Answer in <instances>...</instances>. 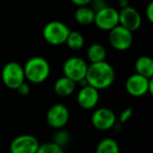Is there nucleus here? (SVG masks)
Listing matches in <instances>:
<instances>
[{"mask_svg": "<svg viewBox=\"0 0 153 153\" xmlns=\"http://www.w3.org/2000/svg\"><path fill=\"white\" fill-rule=\"evenodd\" d=\"M149 80L140 76L137 74H133L127 78L125 82V89L129 96L133 98H140L148 94Z\"/></svg>", "mask_w": 153, "mask_h": 153, "instance_id": "12", "label": "nucleus"}, {"mask_svg": "<svg viewBox=\"0 0 153 153\" xmlns=\"http://www.w3.org/2000/svg\"><path fill=\"white\" fill-rule=\"evenodd\" d=\"M108 41L115 51H127L133 43V33L123 26L117 25L109 32Z\"/></svg>", "mask_w": 153, "mask_h": 153, "instance_id": "9", "label": "nucleus"}, {"mask_svg": "<svg viewBox=\"0 0 153 153\" xmlns=\"http://www.w3.org/2000/svg\"><path fill=\"white\" fill-rule=\"evenodd\" d=\"M90 121L96 129L100 131H107L114 128L117 117L112 109L108 107H100L92 112Z\"/></svg>", "mask_w": 153, "mask_h": 153, "instance_id": "7", "label": "nucleus"}, {"mask_svg": "<svg viewBox=\"0 0 153 153\" xmlns=\"http://www.w3.org/2000/svg\"><path fill=\"white\" fill-rule=\"evenodd\" d=\"M94 24L98 28L106 32H110L117 25H120L119 20V10L107 5L104 9L96 13Z\"/></svg>", "mask_w": 153, "mask_h": 153, "instance_id": "8", "label": "nucleus"}, {"mask_svg": "<svg viewBox=\"0 0 153 153\" xmlns=\"http://www.w3.org/2000/svg\"><path fill=\"white\" fill-rule=\"evenodd\" d=\"M94 18H96V12L90 7V5L76 7L74 12V20L76 23L81 25H90L94 23Z\"/></svg>", "mask_w": 153, "mask_h": 153, "instance_id": "17", "label": "nucleus"}, {"mask_svg": "<svg viewBox=\"0 0 153 153\" xmlns=\"http://www.w3.org/2000/svg\"><path fill=\"white\" fill-rule=\"evenodd\" d=\"M100 101V92L96 88L87 85L81 87L76 94L78 105L84 110H90L97 107Z\"/></svg>", "mask_w": 153, "mask_h": 153, "instance_id": "13", "label": "nucleus"}, {"mask_svg": "<svg viewBox=\"0 0 153 153\" xmlns=\"http://www.w3.org/2000/svg\"><path fill=\"white\" fill-rule=\"evenodd\" d=\"M96 153H120L119 143L112 137H105L99 142Z\"/></svg>", "mask_w": 153, "mask_h": 153, "instance_id": "18", "label": "nucleus"}, {"mask_svg": "<svg viewBox=\"0 0 153 153\" xmlns=\"http://www.w3.org/2000/svg\"><path fill=\"white\" fill-rule=\"evenodd\" d=\"M133 115V109L131 107H128V108H125L121 113H120V117H119V121L120 124H125L129 121L130 119L132 117Z\"/></svg>", "mask_w": 153, "mask_h": 153, "instance_id": "22", "label": "nucleus"}, {"mask_svg": "<svg viewBox=\"0 0 153 153\" xmlns=\"http://www.w3.org/2000/svg\"><path fill=\"white\" fill-rule=\"evenodd\" d=\"M129 2H128L127 0H120L119 1V7H120V10L122 9H125V7H129Z\"/></svg>", "mask_w": 153, "mask_h": 153, "instance_id": "27", "label": "nucleus"}, {"mask_svg": "<svg viewBox=\"0 0 153 153\" xmlns=\"http://www.w3.org/2000/svg\"><path fill=\"white\" fill-rule=\"evenodd\" d=\"M148 94H151V97L153 98V78H151L149 80V88H148Z\"/></svg>", "mask_w": 153, "mask_h": 153, "instance_id": "28", "label": "nucleus"}, {"mask_svg": "<svg viewBox=\"0 0 153 153\" xmlns=\"http://www.w3.org/2000/svg\"><path fill=\"white\" fill-rule=\"evenodd\" d=\"M69 34L70 28L64 22L59 20L47 22L42 30V36L44 40L53 46L65 44Z\"/></svg>", "mask_w": 153, "mask_h": 153, "instance_id": "3", "label": "nucleus"}, {"mask_svg": "<svg viewBox=\"0 0 153 153\" xmlns=\"http://www.w3.org/2000/svg\"><path fill=\"white\" fill-rule=\"evenodd\" d=\"M37 153H65L63 148L58 145H56L53 142L44 143V144L40 145Z\"/></svg>", "mask_w": 153, "mask_h": 153, "instance_id": "21", "label": "nucleus"}, {"mask_svg": "<svg viewBox=\"0 0 153 153\" xmlns=\"http://www.w3.org/2000/svg\"><path fill=\"white\" fill-rule=\"evenodd\" d=\"M114 80L115 70L113 66L107 61L88 65L86 81L88 85L96 88L99 91L110 87Z\"/></svg>", "mask_w": 153, "mask_h": 153, "instance_id": "1", "label": "nucleus"}, {"mask_svg": "<svg viewBox=\"0 0 153 153\" xmlns=\"http://www.w3.org/2000/svg\"><path fill=\"white\" fill-rule=\"evenodd\" d=\"M18 94H20V96H27V94H30V86L28 83H26V82H24L22 85L19 86V88L17 89Z\"/></svg>", "mask_w": 153, "mask_h": 153, "instance_id": "24", "label": "nucleus"}, {"mask_svg": "<svg viewBox=\"0 0 153 153\" xmlns=\"http://www.w3.org/2000/svg\"><path fill=\"white\" fill-rule=\"evenodd\" d=\"M71 2H72V4H74L76 7H83L90 5L91 1H90V0H72Z\"/></svg>", "mask_w": 153, "mask_h": 153, "instance_id": "26", "label": "nucleus"}, {"mask_svg": "<svg viewBox=\"0 0 153 153\" xmlns=\"http://www.w3.org/2000/svg\"><path fill=\"white\" fill-rule=\"evenodd\" d=\"M76 84L64 76L58 78L53 83V91L56 92V94L62 97V98L71 96L76 91Z\"/></svg>", "mask_w": 153, "mask_h": 153, "instance_id": "14", "label": "nucleus"}, {"mask_svg": "<svg viewBox=\"0 0 153 153\" xmlns=\"http://www.w3.org/2000/svg\"><path fill=\"white\" fill-rule=\"evenodd\" d=\"M107 5L108 4H107L105 1H103V0H96V1H91V3H90V7H91L96 13L101 11L102 9H104Z\"/></svg>", "mask_w": 153, "mask_h": 153, "instance_id": "23", "label": "nucleus"}, {"mask_svg": "<svg viewBox=\"0 0 153 153\" xmlns=\"http://www.w3.org/2000/svg\"><path fill=\"white\" fill-rule=\"evenodd\" d=\"M25 80L33 84H41L48 79L51 74L49 62L41 56L32 57L23 66Z\"/></svg>", "mask_w": 153, "mask_h": 153, "instance_id": "2", "label": "nucleus"}, {"mask_svg": "<svg viewBox=\"0 0 153 153\" xmlns=\"http://www.w3.org/2000/svg\"><path fill=\"white\" fill-rule=\"evenodd\" d=\"M135 74L150 80L153 78V58L149 56H140L134 63Z\"/></svg>", "mask_w": 153, "mask_h": 153, "instance_id": "15", "label": "nucleus"}, {"mask_svg": "<svg viewBox=\"0 0 153 153\" xmlns=\"http://www.w3.org/2000/svg\"><path fill=\"white\" fill-rule=\"evenodd\" d=\"M1 79L7 88L17 90L19 86L25 82L23 66L14 61L7 63L1 71Z\"/></svg>", "mask_w": 153, "mask_h": 153, "instance_id": "5", "label": "nucleus"}, {"mask_svg": "<svg viewBox=\"0 0 153 153\" xmlns=\"http://www.w3.org/2000/svg\"><path fill=\"white\" fill-rule=\"evenodd\" d=\"M119 20L120 25L127 28L132 33L137 30L143 22L140 12L131 5L125 7V9L119 10Z\"/></svg>", "mask_w": 153, "mask_h": 153, "instance_id": "11", "label": "nucleus"}, {"mask_svg": "<svg viewBox=\"0 0 153 153\" xmlns=\"http://www.w3.org/2000/svg\"><path fill=\"white\" fill-rule=\"evenodd\" d=\"M86 57L90 64L104 62L106 61L107 51L104 45H102L101 43H92L88 46Z\"/></svg>", "mask_w": 153, "mask_h": 153, "instance_id": "16", "label": "nucleus"}, {"mask_svg": "<svg viewBox=\"0 0 153 153\" xmlns=\"http://www.w3.org/2000/svg\"><path fill=\"white\" fill-rule=\"evenodd\" d=\"M69 140H70L69 133H68L66 130L60 129V130H57L56 134L53 135V143H55L56 145H58V146H60V147L63 148L64 146H66V145L68 144Z\"/></svg>", "mask_w": 153, "mask_h": 153, "instance_id": "20", "label": "nucleus"}, {"mask_svg": "<svg viewBox=\"0 0 153 153\" xmlns=\"http://www.w3.org/2000/svg\"><path fill=\"white\" fill-rule=\"evenodd\" d=\"M70 119V112L67 106L62 103L53 104L46 112V123L55 130L63 129Z\"/></svg>", "mask_w": 153, "mask_h": 153, "instance_id": "6", "label": "nucleus"}, {"mask_svg": "<svg viewBox=\"0 0 153 153\" xmlns=\"http://www.w3.org/2000/svg\"><path fill=\"white\" fill-rule=\"evenodd\" d=\"M146 17L149 22L153 24V1L148 3L146 7Z\"/></svg>", "mask_w": 153, "mask_h": 153, "instance_id": "25", "label": "nucleus"}, {"mask_svg": "<svg viewBox=\"0 0 153 153\" xmlns=\"http://www.w3.org/2000/svg\"><path fill=\"white\" fill-rule=\"evenodd\" d=\"M40 144L36 136L32 134H21L12 140L10 145L11 153H37Z\"/></svg>", "mask_w": 153, "mask_h": 153, "instance_id": "10", "label": "nucleus"}, {"mask_svg": "<svg viewBox=\"0 0 153 153\" xmlns=\"http://www.w3.org/2000/svg\"><path fill=\"white\" fill-rule=\"evenodd\" d=\"M88 65L85 59L81 57H69L64 61L62 65L63 76L74 81L76 84H79L82 80L86 79Z\"/></svg>", "mask_w": 153, "mask_h": 153, "instance_id": "4", "label": "nucleus"}, {"mask_svg": "<svg viewBox=\"0 0 153 153\" xmlns=\"http://www.w3.org/2000/svg\"><path fill=\"white\" fill-rule=\"evenodd\" d=\"M65 44L71 51H81L85 44V38L78 30H70V34L68 35Z\"/></svg>", "mask_w": 153, "mask_h": 153, "instance_id": "19", "label": "nucleus"}]
</instances>
